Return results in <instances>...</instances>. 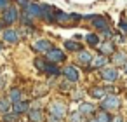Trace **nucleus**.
<instances>
[{
  "mask_svg": "<svg viewBox=\"0 0 127 122\" xmlns=\"http://www.w3.org/2000/svg\"><path fill=\"white\" fill-rule=\"evenodd\" d=\"M19 19V11L16 9V7H5V11L2 12V21L5 23V25H12V23H16Z\"/></svg>",
  "mask_w": 127,
  "mask_h": 122,
  "instance_id": "1",
  "label": "nucleus"
},
{
  "mask_svg": "<svg viewBox=\"0 0 127 122\" xmlns=\"http://www.w3.org/2000/svg\"><path fill=\"white\" fill-rule=\"evenodd\" d=\"M118 106H120V99H118L115 94H111V96H108V98H104V99L101 101V110H106V112L117 110Z\"/></svg>",
  "mask_w": 127,
  "mask_h": 122,
  "instance_id": "2",
  "label": "nucleus"
},
{
  "mask_svg": "<svg viewBox=\"0 0 127 122\" xmlns=\"http://www.w3.org/2000/svg\"><path fill=\"white\" fill-rule=\"evenodd\" d=\"M49 110H51V113L52 115H56V117H64V113H66V106H64V103H61V101H52L51 103V106H49Z\"/></svg>",
  "mask_w": 127,
  "mask_h": 122,
  "instance_id": "3",
  "label": "nucleus"
},
{
  "mask_svg": "<svg viewBox=\"0 0 127 122\" xmlns=\"http://www.w3.org/2000/svg\"><path fill=\"white\" fill-rule=\"evenodd\" d=\"M25 12L32 18H40L42 16V5H37V4H26L25 5Z\"/></svg>",
  "mask_w": 127,
  "mask_h": 122,
  "instance_id": "4",
  "label": "nucleus"
},
{
  "mask_svg": "<svg viewBox=\"0 0 127 122\" xmlns=\"http://www.w3.org/2000/svg\"><path fill=\"white\" fill-rule=\"evenodd\" d=\"M47 58L51 59V61H54V63H59V61H64V52L63 51H59V49H56V47H51L49 51H47Z\"/></svg>",
  "mask_w": 127,
  "mask_h": 122,
  "instance_id": "5",
  "label": "nucleus"
},
{
  "mask_svg": "<svg viewBox=\"0 0 127 122\" xmlns=\"http://www.w3.org/2000/svg\"><path fill=\"white\" fill-rule=\"evenodd\" d=\"M63 75L66 77V80H68V82H77V80L80 79L78 70H77L75 66H66V68L63 70Z\"/></svg>",
  "mask_w": 127,
  "mask_h": 122,
  "instance_id": "6",
  "label": "nucleus"
},
{
  "mask_svg": "<svg viewBox=\"0 0 127 122\" xmlns=\"http://www.w3.org/2000/svg\"><path fill=\"white\" fill-rule=\"evenodd\" d=\"M101 77L106 82H115L118 79V72H117V68H103L101 70Z\"/></svg>",
  "mask_w": 127,
  "mask_h": 122,
  "instance_id": "7",
  "label": "nucleus"
},
{
  "mask_svg": "<svg viewBox=\"0 0 127 122\" xmlns=\"http://www.w3.org/2000/svg\"><path fill=\"white\" fill-rule=\"evenodd\" d=\"M89 19L92 21L91 25H92V26H96V28H99V30H106V28H108L106 19H104V18H101V16H89Z\"/></svg>",
  "mask_w": 127,
  "mask_h": 122,
  "instance_id": "8",
  "label": "nucleus"
},
{
  "mask_svg": "<svg viewBox=\"0 0 127 122\" xmlns=\"http://www.w3.org/2000/svg\"><path fill=\"white\" fill-rule=\"evenodd\" d=\"M4 40H5V42H11V44H16V42L19 40V32H16V30H12V28L5 30V32H4Z\"/></svg>",
  "mask_w": 127,
  "mask_h": 122,
  "instance_id": "9",
  "label": "nucleus"
},
{
  "mask_svg": "<svg viewBox=\"0 0 127 122\" xmlns=\"http://www.w3.org/2000/svg\"><path fill=\"white\" fill-rule=\"evenodd\" d=\"M51 47L52 45H51L49 40H38V42L33 44V51H37V52H47Z\"/></svg>",
  "mask_w": 127,
  "mask_h": 122,
  "instance_id": "10",
  "label": "nucleus"
},
{
  "mask_svg": "<svg viewBox=\"0 0 127 122\" xmlns=\"http://www.w3.org/2000/svg\"><path fill=\"white\" fill-rule=\"evenodd\" d=\"M28 117H30V120H32V122H42V120H44V113H42V110H40V108L30 110V112H28Z\"/></svg>",
  "mask_w": 127,
  "mask_h": 122,
  "instance_id": "11",
  "label": "nucleus"
},
{
  "mask_svg": "<svg viewBox=\"0 0 127 122\" xmlns=\"http://www.w3.org/2000/svg\"><path fill=\"white\" fill-rule=\"evenodd\" d=\"M44 72H45V73H49V75H52V77H56V75H59V73H61L59 66H58V65H52V63H45Z\"/></svg>",
  "mask_w": 127,
  "mask_h": 122,
  "instance_id": "12",
  "label": "nucleus"
},
{
  "mask_svg": "<svg viewBox=\"0 0 127 122\" xmlns=\"http://www.w3.org/2000/svg\"><path fill=\"white\" fill-rule=\"evenodd\" d=\"M28 106H30V105H28L26 101H16V103L12 105V110H14L16 113H19V115H21V113L28 112Z\"/></svg>",
  "mask_w": 127,
  "mask_h": 122,
  "instance_id": "13",
  "label": "nucleus"
},
{
  "mask_svg": "<svg viewBox=\"0 0 127 122\" xmlns=\"http://www.w3.org/2000/svg\"><path fill=\"white\" fill-rule=\"evenodd\" d=\"M96 112V106L92 103H82L80 105V115H91Z\"/></svg>",
  "mask_w": 127,
  "mask_h": 122,
  "instance_id": "14",
  "label": "nucleus"
},
{
  "mask_svg": "<svg viewBox=\"0 0 127 122\" xmlns=\"http://www.w3.org/2000/svg\"><path fill=\"white\" fill-rule=\"evenodd\" d=\"M111 52H115V45H113L111 42H106V44H101V47H99V54H103V56H106V54H111Z\"/></svg>",
  "mask_w": 127,
  "mask_h": 122,
  "instance_id": "15",
  "label": "nucleus"
},
{
  "mask_svg": "<svg viewBox=\"0 0 127 122\" xmlns=\"http://www.w3.org/2000/svg\"><path fill=\"white\" fill-rule=\"evenodd\" d=\"M104 94H106V89H104V87H92V89H91V96H92V98L101 99V98H104Z\"/></svg>",
  "mask_w": 127,
  "mask_h": 122,
  "instance_id": "16",
  "label": "nucleus"
},
{
  "mask_svg": "<svg viewBox=\"0 0 127 122\" xmlns=\"http://www.w3.org/2000/svg\"><path fill=\"white\" fill-rule=\"evenodd\" d=\"M91 63H92V66H96V68H101V66H104V65L108 63V59H106V56H101V54H99V56H97L96 59H92Z\"/></svg>",
  "mask_w": 127,
  "mask_h": 122,
  "instance_id": "17",
  "label": "nucleus"
},
{
  "mask_svg": "<svg viewBox=\"0 0 127 122\" xmlns=\"http://www.w3.org/2000/svg\"><path fill=\"white\" fill-rule=\"evenodd\" d=\"M64 47H66L68 51H82V45H80L78 42H73V40H66V42H64Z\"/></svg>",
  "mask_w": 127,
  "mask_h": 122,
  "instance_id": "18",
  "label": "nucleus"
},
{
  "mask_svg": "<svg viewBox=\"0 0 127 122\" xmlns=\"http://www.w3.org/2000/svg\"><path fill=\"white\" fill-rule=\"evenodd\" d=\"M80 54H78V61L80 63H85V65H89L91 61H92V56L89 54V52H85V51H78Z\"/></svg>",
  "mask_w": 127,
  "mask_h": 122,
  "instance_id": "19",
  "label": "nucleus"
},
{
  "mask_svg": "<svg viewBox=\"0 0 127 122\" xmlns=\"http://www.w3.org/2000/svg\"><path fill=\"white\" fill-rule=\"evenodd\" d=\"M85 40H87V44H91V45H97V44H99V37H97L96 33H87V35H85Z\"/></svg>",
  "mask_w": 127,
  "mask_h": 122,
  "instance_id": "20",
  "label": "nucleus"
},
{
  "mask_svg": "<svg viewBox=\"0 0 127 122\" xmlns=\"http://www.w3.org/2000/svg\"><path fill=\"white\" fill-rule=\"evenodd\" d=\"M11 110V101L9 99H0V113H7Z\"/></svg>",
  "mask_w": 127,
  "mask_h": 122,
  "instance_id": "21",
  "label": "nucleus"
},
{
  "mask_svg": "<svg viewBox=\"0 0 127 122\" xmlns=\"http://www.w3.org/2000/svg\"><path fill=\"white\" fill-rule=\"evenodd\" d=\"M56 21L66 23V21H70V14H64V12H61V11H56Z\"/></svg>",
  "mask_w": 127,
  "mask_h": 122,
  "instance_id": "22",
  "label": "nucleus"
},
{
  "mask_svg": "<svg viewBox=\"0 0 127 122\" xmlns=\"http://www.w3.org/2000/svg\"><path fill=\"white\" fill-rule=\"evenodd\" d=\"M18 119H19V113H16V112L14 113H9V112L4 113V122H16Z\"/></svg>",
  "mask_w": 127,
  "mask_h": 122,
  "instance_id": "23",
  "label": "nucleus"
},
{
  "mask_svg": "<svg viewBox=\"0 0 127 122\" xmlns=\"http://www.w3.org/2000/svg\"><path fill=\"white\" fill-rule=\"evenodd\" d=\"M11 101H12V103L21 101V91H19V89H12V91H11Z\"/></svg>",
  "mask_w": 127,
  "mask_h": 122,
  "instance_id": "24",
  "label": "nucleus"
},
{
  "mask_svg": "<svg viewBox=\"0 0 127 122\" xmlns=\"http://www.w3.org/2000/svg\"><path fill=\"white\" fill-rule=\"evenodd\" d=\"M96 122H110V115L106 113V110H103V112H101V113L97 115Z\"/></svg>",
  "mask_w": 127,
  "mask_h": 122,
  "instance_id": "25",
  "label": "nucleus"
},
{
  "mask_svg": "<svg viewBox=\"0 0 127 122\" xmlns=\"http://www.w3.org/2000/svg\"><path fill=\"white\" fill-rule=\"evenodd\" d=\"M21 19H23V23H25L26 26H32V25H33V18H32V16H28L26 12L21 16Z\"/></svg>",
  "mask_w": 127,
  "mask_h": 122,
  "instance_id": "26",
  "label": "nucleus"
},
{
  "mask_svg": "<svg viewBox=\"0 0 127 122\" xmlns=\"http://www.w3.org/2000/svg\"><path fill=\"white\" fill-rule=\"evenodd\" d=\"M113 61L115 63H124L125 61V54H115L113 56Z\"/></svg>",
  "mask_w": 127,
  "mask_h": 122,
  "instance_id": "27",
  "label": "nucleus"
},
{
  "mask_svg": "<svg viewBox=\"0 0 127 122\" xmlns=\"http://www.w3.org/2000/svg\"><path fill=\"white\" fill-rule=\"evenodd\" d=\"M35 65H37V68H38V70H42V72H44V66H45V59L38 58V59L35 61Z\"/></svg>",
  "mask_w": 127,
  "mask_h": 122,
  "instance_id": "28",
  "label": "nucleus"
},
{
  "mask_svg": "<svg viewBox=\"0 0 127 122\" xmlns=\"http://www.w3.org/2000/svg\"><path fill=\"white\" fill-rule=\"evenodd\" d=\"M70 122H80V112H78V113L70 115Z\"/></svg>",
  "mask_w": 127,
  "mask_h": 122,
  "instance_id": "29",
  "label": "nucleus"
},
{
  "mask_svg": "<svg viewBox=\"0 0 127 122\" xmlns=\"http://www.w3.org/2000/svg\"><path fill=\"white\" fill-rule=\"evenodd\" d=\"M49 122H61V117H56V115H52V113H51V117H49Z\"/></svg>",
  "mask_w": 127,
  "mask_h": 122,
  "instance_id": "30",
  "label": "nucleus"
},
{
  "mask_svg": "<svg viewBox=\"0 0 127 122\" xmlns=\"http://www.w3.org/2000/svg\"><path fill=\"white\" fill-rule=\"evenodd\" d=\"M9 5V0H0V9H4Z\"/></svg>",
  "mask_w": 127,
  "mask_h": 122,
  "instance_id": "31",
  "label": "nucleus"
},
{
  "mask_svg": "<svg viewBox=\"0 0 127 122\" xmlns=\"http://www.w3.org/2000/svg\"><path fill=\"white\" fill-rule=\"evenodd\" d=\"M110 122H122L120 117H115V119H110Z\"/></svg>",
  "mask_w": 127,
  "mask_h": 122,
  "instance_id": "32",
  "label": "nucleus"
},
{
  "mask_svg": "<svg viewBox=\"0 0 127 122\" xmlns=\"http://www.w3.org/2000/svg\"><path fill=\"white\" fill-rule=\"evenodd\" d=\"M18 2H19L21 5H26V4H28V0H18Z\"/></svg>",
  "mask_w": 127,
  "mask_h": 122,
  "instance_id": "33",
  "label": "nucleus"
},
{
  "mask_svg": "<svg viewBox=\"0 0 127 122\" xmlns=\"http://www.w3.org/2000/svg\"><path fill=\"white\" fill-rule=\"evenodd\" d=\"M120 26H122V28H124V30L127 32V23H120Z\"/></svg>",
  "mask_w": 127,
  "mask_h": 122,
  "instance_id": "34",
  "label": "nucleus"
},
{
  "mask_svg": "<svg viewBox=\"0 0 127 122\" xmlns=\"http://www.w3.org/2000/svg\"><path fill=\"white\" fill-rule=\"evenodd\" d=\"M124 70H125V73H127V63H125V65H124Z\"/></svg>",
  "mask_w": 127,
  "mask_h": 122,
  "instance_id": "35",
  "label": "nucleus"
},
{
  "mask_svg": "<svg viewBox=\"0 0 127 122\" xmlns=\"http://www.w3.org/2000/svg\"><path fill=\"white\" fill-rule=\"evenodd\" d=\"M2 49H4V44H0V51H2Z\"/></svg>",
  "mask_w": 127,
  "mask_h": 122,
  "instance_id": "36",
  "label": "nucleus"
},
{
  "mask_svg": "<svg viewBox=\"0 0 127 122\" xmlns=\"http://www.w3.org/2000/svg\"><path fill=\"white\" fill-rule=\"evenodd\" d=\"M2 25H4V23H0V28H2Z\"/></svg>",
  "mask_w": 127,
  "mask_h": 122,
  "instance_id": "37",
  "label": "nucleus"
}]
</instances>
